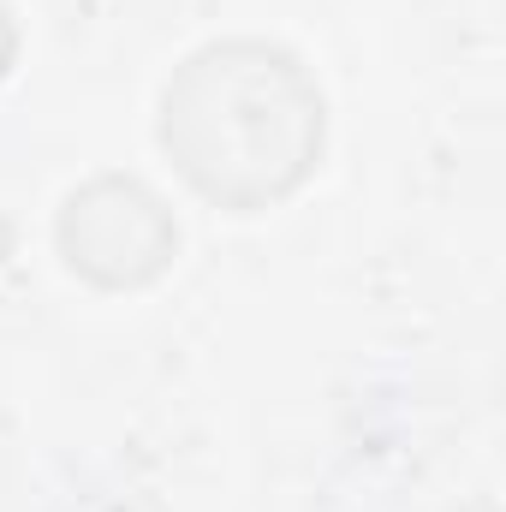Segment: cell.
I'll use <instances>...</instances> for the list:
<instances>
[{
  "mask_svg": "<svg viewBox=\"0 0 506 512\" xmlns=\"http://www.w3.org/2000/svg\"><path fill=\"white\" fill-rule=\"evenodd\" d=\"M155 137L197 197L256 215L292 197L322 161L328 102L292 48L221 36L191 48L161 84Z\"/></svg>",
  "mask_w": 506,
  "mask_h": 512,
  "instance_id": "6da1fadb",
  "label": "cell"
},
{
  "mask_svg": "<svg viewBox=\"0 0 506 512\" xmlns=\"http://www.w3.org/2000/svg\"><path fill=\"white\" fill-rule=\"evenodd\" d=\"M54 245L78 280L102 292H137L161 280L167 262L179 256V221L143 179L96 173L60 203Z\"/></svg>",
  "mask_w": 506,
  "mask_h": 512,
  "instance_id": "7a4b0ae2",
  "label": "cell"
},
{
  "mask_svg": "<svg viewBox=\"0 0 506 512\" xmlns=\"http://www.w3.org/2000/svg\"><path fill=\"white\" fill-rule=\"evenodd\" d=\"M12 60H18V18H12V6L0 0V78L12 72Z\"/></svg>",
  "mask_w": 506,
  "mask_h": 512,
  "instance_id": "3957f363",
  "label": "cell"
}]
</instances>
